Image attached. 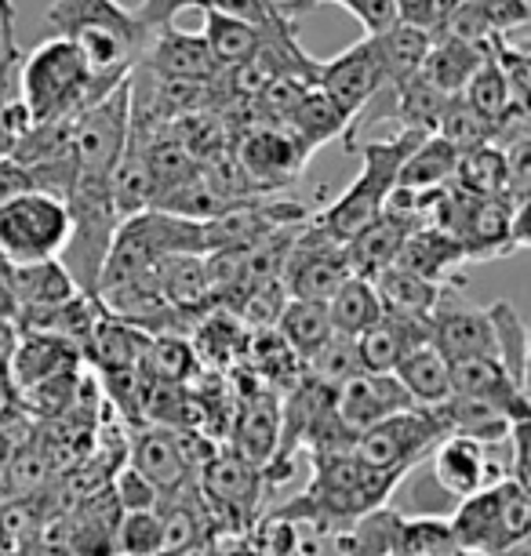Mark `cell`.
Masks as SVG:
<instances>
[{
  "mask_svg": "<svg viewBox=\"0 0 531 556\" xmlns=\"http://www.w3.org/2000/svg\"><path fill=\"white\" fill-rule=\"evenodd\" d=\"M48 37L73 40L88 59L91 73L106 84L128 80L139 66L153 29L117 0H55L45 15Z\"/></svg>",
  "mask_w": 531,
  "mask_h": 556,
  "instance_id": "obj_1",
  "label": "cell"
},
{
  "mask_svg": "<svg viewBox=\"0 0 531 556\" xmlns=\"http://www.w3.org/2000/svg\"><path fill=\"white\" fill-rule=\"evenodd\" d=\"M397 480L404 477L364 466L357 455H314L309 488L277 513L288 520L314 523L320 531L342 534L357 520L368 517V513L387 506Z\"/></svg>",
  "mask_w": 531,
  "mask_h": 556,
  "instance_id": "obj_2",
  "label": "cell"
},
{
  "mask_svg": "<svg viewBox=\"0 0 531 556\" xmlns=\"http://www.w3.org/2000/svg\"><path fill=\"white\" fill-rule=\"evenodd\" d=\"M113 88L117 84H106L91 73L88 59L73 40L48 37L18 62L15 99L26 106L34 124H51L73 121L91 102L106 99Z\"/></svg>",
  "mask_w": 531,
  "mask_h": 556,
  "instance_id": "obj_3",
  "label": "cell"
},
{
  "mask_svg": "<svg viewBox=\"0 0 531 556\" xmlns=\"http://www.w3.org/2000/svg\"><path fill=\"white\" fill-rule=\"evenodd\" d=\"M426 139L422 131H408L401 128V135L393 139H371L361 146V175L350 182V190L339 197L336 204L328 207L325 215L314 218V223L325 229L328 237H336L339 244H350L361 229H368L375 218L390 207V197L397 193V175L401 164L415 146Z\"/></svg>",
  "mask_w": 531,
  "mask_h": 556,
  "instance_id": "obj_4",
  "label": "cell"
},
{
  "mask_svg": "<svg viewBox=\"0 0 531 556\" xmlns=\"http://www.w3.org/2000/svg\"><path fill=\"white\" fill-rule=\"evenodd\" d=\"M531 528V495L514 477H503L498 484L477 491L459 502V513L452 520V542L477 553L498 556L509 545L524 542Z\"/></svg>",
  "mask_w": 531,
  "mask_h": 556,
  "instance_id": "obj_5",
  "label": "cell"
},
{
  "mask_svg": "<svg viewBox=\"0 0 531 556\" xmlns=\"http://www.w3.org/2000/svg\"><path fill=\"white\" fill-rule=\"evenodd\" d=\"M266 473L252 462H244L237 451L212 455L197 469V498L215 520V528L233 534L252 531V523L263 517Z\"/></svg>",
  "mask_w": 531,
  "mask_h": 556,
  "instance_id": "obj_6",
  "label": "cell"
},
{
  "mask_svg": "<svg viewBox=\"0 0 531 556\" xmlns=\"http://www.w3.org/2000/svg\"><path fill=\"white\" fill-rule=\"evenodd\" d=\"M69 240V207L66 201L40 190L15 197L0 207V258L8 266L23 262L59 258Z\"/></svg>",
  "mask_w": 531,
  "mask_h": 556,
  "instance_id": "obj_7",
  "label": "cell"
},
{
  "mask_svg": "<svg viewBox=\"0 0 531 556\" xmlns=\"http://www.w3.org/2000/svg\"><path fill=\"white\" fill-rule=\"evenodd\" d=\"M441 437V422L426 407H408V412H397L357 433L350 455H357L364 466L382 469V473L408 477V469L422 455H430Z\"/></svg>",
  "mask_w": 531,
  "mask_h": 556,
  "instance_id": "obj_8",
  "label": "cell"
},
{
  "mask_svg": "<svg viewBox=\"0 0 531 556\" xmlns=\"http://www.w3.org/2000/svg\"><path fill=\"white\" fill-rule=\"evenodd\" d=\"M346 277H353L346 244L328 237L317 223L299 226V233L291 240V251L285 258V269H280V288H285V295L328 302Z\"/></svg>",
  "mask_w": 531,
  "mask_h": 556,
  "instance_id": "obj_9",
  "label": "cell"
},
{
  "mask_svg": "<svg viewBox=\"0 0 531 556\" xmlns=\"http://www.w3.org/2000/svg\"><path fill=\"white\" fill-rule=\"evenodd\" d=\"M495 444H481V440H470V437H441L433 447V480L444 495L452 498H470L477 491L498 484L503 477H509V466L514 462L503 458L498 462L492 455Z\"/></svg>",
  "mask_w": 531,
  "mask_h": 556,
  "instance_id": "obj_10",
  "label": "cell"
},
{
  "mask_svg": "<svg viewBox=\"0 0 531 556\" xmlns=\"http://www.w3.org/2000/svg\"><path fill=\"white\" fill-rule=\"evenodd\" d=\"M233 161L241 167L248 186H258V190H280V186H291L302 175L309 153L285 124H269V128L248 131L244 139L237 142Z\"/></svg>",
  "mask_w": 531,
  "mask_h": 556,
  "instance_id": "obj_11",
  "label": "cell"
},
{
  "mask_svg": "<svg viewBox=\"0 0 531 556\" xmlns=\"http://www.w3.org/2000/svg\"><path fill=\"white\" fill-rule=\"evenodd\" d=\"M128 455H131L128 466L139 477L150 480V488L157 491L161 502L182 495L193 477V455H190V447H186V437H179L168 426L135 429Z\"/></svg>",
  "mask_w": 531,
  "mask_h": 556,
  "instance_id": "obj_12",
  "label": "cell"
},
{
  "mask_svg": "<svg viewBox=\"0 0 531 556\" xmlns=\"http://www.w3.org/2000/svg\"><path fill=\"white\" fill-rule=\"evenodd\" d=\"M317 88L328 91V96L350 113L353 131H357V121H361L364 106H371V102L379 99V91H387V77H382V66H379V55H375L371 37L346 48L336 59L320 62Z\"/></svg>",
  "mask_w": 531,
  "mask_h": 556,
  "instance_id": "obj_13",
  "label": "cell"
},
{
  "mask_svg": "<svg viewBox=\"0 0 531 556\" xmlns=\"http://www.w3.org/2000/svg\"><path fill=\"white\" fill-rule=\"evenodd\" d=\"M426 342H430L447 364L477 361V356L498 361L492 313L477 309V306H455L447 295L441 299V306L430 313V320H426Z\"/></svg>",
  "mask_w": 531,
  "mask_h": 556,
  "instance_id": "obj_14",
  "label": "cell"
},
{
  "mask_svg": "<svg viewBox=\"0 0 531 556\" xmlns=\"http://www.w3.org/2000/svg\"><path fill=\"white\" fill-rule=\"evenodd\" d=\"M139 66L146 73H153L157 80H193V84H215L218 73H223L215 66L204 37L182 34V29H175V23L153 29Z\"/></svg>",
  "mask_w": 531,
  "mask_h": 556,
  "instance_id": "obj_15",
  "label": "cell"
},
{
  "mask_svg": "<svg viewBox=\"0 0 531 556\" xmlns=\"http://www.w3.org/2000/svg\"><path fill=\"white\" fill-rule=\"evenodd\" d=\"M408 407H415L412 396L401 390L393 375L357 371L336 390V418L350 433H364L368 426L397 412H408Z\"/></svg>",
  "mask_w": 531,
  "mask_h": 556,
  "instance_id": "obj_16",
  "label": "cell"
},
{
  "mask_svg": "<svg viewBox=\"0 0 531 556\" xmlns=\"http://www.w3.org/2000/svg\"><path fill=\"white\" fill-rule=\"evenodd\" d=\"M452 393L473 396V401L492 404L495 412H503L509 422H528V390L509 379V371L492 356H477V361L452 364Z\"/></svg>",
  "mask_w": 531,
  "mask_h": 556,
  "instance_id": "obj_17",
  "label": "cell"
},
{
  "mask_svg": "<svg viewBox=\"0 0 531 556\" xmlns=\"http://www.w3.org/2000/svg\"><path fill=\"white\" fill-rule=\"evenodd\" d=\"M233 451L244 462H252L263 473H269L280 451V401L277 393L258 390L244 396L241 412L233 422Z\"/></svg>",
  "mask_w": 531,
  "mask_h": 556,
  "instance_id": "obj_18",
  "label": "cell"
},
{
  "mask_svg": "<svg viewBox=\"0 0 531 556\" xmlns=\"http://www.w3.org/2000/svg\"><path fill=\"white\" fill-rule=\"evenodd\" d=\"M357 342V361L361 371L375 375H393V367L401 364V356H408L415 345L426 342V320L404 317V313H382L379 324H371Z\"/></svg>",
  "mask_w": 531,
  "mask_h": 556,
  "instance_id": "obj_19",
  "label": "cell"
},
{
  "mask_svg": "<svg viewBox=\"0 0 531 556\" xmlns=\"http://www.w3.org/2000/svg\"><path fill=\"white\" fill-rule=\"evenodd\" d=\"M146 342H150V331L102 309V317L96 320V328H91L85 342V364L96 367V375L135 371L146 353Z\"/></svg>",
  "mask_w": 531,
  "mask_h": 556,
  "instance_id": "obj_20",
  "label": "cell"
},
{
  "mask_svg": "<svg viewBox=\"0 0 531 556\" xmlns=\"http://www.w3.org/2000/svg\"><path fill=\"white\" fill-rule=\"evenodd\" d=\"M69 367H85L80 345H73L69 339H62V334L23 331L12 364H8V375H12L15 390H26V386L51 379V375H59V371H69Z\"/></svg>",
  "mask_w": 531,
  "mask_h": 556,
  "instance_id": "obj_21",
  "label": "cell"
},
{
  "mask_svg": "<svg viewBox=\"0 0 531 556\" xmlns=\"http://www.w3.org/2000/svg\"><path fill=\"white\" fill-rule=\"evenodd\" d=\"M463 258H498V255H514V204L506 197H484L473 201L470 218H466L463 233H459Z\"/></svg>",
  "mask_w": 531,
  "mask_h": 556,
  "instance_id": "obj_22",
  "label": "cell"
},
{
  "mask_svg": "<svg viewBox=\"0 0 531 556\" xmlns=\"http://www.w3.org/2000/svg\"><path fill=\"white\" fill-rule=\"evenodd\" d=\"M463 262L466 258H463L459 240L441 233V229L430 223L415 226L397 255V266L412 269L415 277L430 280V285H441V288H447V280H455V273H459Z\"/></svg>",
  "mask_w": 531,
  "mask_h": 556,
  "instance_id": "obj_23",
  "label": "cell"
},
{
  "mask_svg": "<svg viewBox=\"0 0 531 556\" xmlns=\"http://www.w3.org/2000/svg\"><path fill=\"white\" fill-rule=\"evenodd\" d=\"M285 128L306 146V153H314L317 146L339 139V135H353V117L328 96V91H320L314 84V88L302 91L299 102L291 106Z\"/></svg>",
  "mask_w": 531,
  "mask_h": 556,
  "instance_id": "obj_24",
  "label": "cell"
},
{
  "mask_svg": "<svg viewBox=\"0 0 531 556\" xmlns=\"http://www.w3.org/2000/svg\"><path fill=\"white\" fill-rule=\"evenodd\" d=\"M8 285H12V295L18 302V309H48V306H62L77 295V285L66 273L59 258H45V262H23V266H8Z\"/></svg>",
  "mask_w": 531,
  "mask_h": 556,
  "instance_id": "obj_25",
  "label": "cell"
},
{
  "mask_svg": "<svg viewBox=\"0 0 531 556\" xmlns=\"http://www.w3.org/2000/svg\"><path fill=\"white\" fill-rule=\"evenodd\" d=\"M437 422H441L444 437H470V440H481V444H503V440L509 437V429H514V422L495 412L492 404L484 401H473V396H459L452 393L447 401L426 407Z\"/></svg>",
  "mask_w": 531,
  "mask_h": 556,
  "instance_id": "obj_26",
  "label": "cell"
},
{
  "mask_svg": "<svg viewBox=\"0 0 531 556\" xmlns=\"http://www.w3.org/2000/svg\"><path fill=\"white\" fill-rule=\"evenodd\" d=\"M371 45H375V55H379L382 77H387V91L393 96V91L404 88L412 77H419L422 62L433 48V34L397 23V26H390L387 34L371 37Z\"/></svg>",
  "mask_w": 531,
  "mask_h": 556,
  "instance_id": "obj_27",
  "label": "cell"
},
{
  "mask_svg": "<svg viewBox=\"0 0 531 556\" xmlns=\"http://www.w3.org/2000/svg\"><path fill=\"white\" fill-rule=\"evenodd\" d=\"M492 55V51L477 48V45H466V40H455V37H433V48L426 55L419 77L437 88L441 96H463V88L470 84V77L481 70V62Z\"/></svg>",
  "mask_w": 531,
  "mask_h": 556,
  "instance_id": "obj_28",
  "label": "cell"
},
{
  "mask_svg": "<svg viewBox=\"0 0 531 556\" xmlns=\"http://www.w3.org/2000/svg\"><path fill=\"white\" fill-rule=\"evenodd\" d=\"M157 277V291L164 299V306L179 309V313H201L212 302V280H207L204 255H172L153 266Z\"/></svg>",
  "mask_w": 531,
  "mask_h": 556,
  "instance_id": "obj_29",
  "label": "cell"
},
{
  "mask_svg": "<svg viewBox=\"0 0 531 556\" xmlns=\"http://www.w3.org/2000/svg\"><path fill=\"white\" fill-rule=\"evenodd\" d=\"M393 379L401 382V390L412 396L415 407H433L452 396V364L430 342L415 345L408 356H401V364L393 367Z\"/></svg>",
  "mask_w": 531,
  "mask_h": 556,
  "instance_id": "obj_30",
  "label": "cell"
},
{
  "mask_svg": "<svg viewBox=\"0 0 531 556\" xmlns=\"http://www.w3.org/2000/svg\"><path fill=\"white\" fill-rule=\"evenodd\" d=\"M371 285L379 291L382 309L404 313V317H415V320H430V313L441 306V299L447 295V288L415 277L412 269L397 266V262L382 269L379 277H371Z\"/></svg>",
  "mask_w": 531,
  "mask_h": 556,
  "instance_id": "obj_31",
  "label": "cell"
},
{
  "mask_svg": "<svg viewBox=\"0 0 531 556\" xmlns=\"http://www.w3.org/2000/svg\"><path fill=\"white\" fill-rule=\"evenodd\" d=\"M201 12H204L201 37H204L207 51H212L218 70H223V73L237 70V66H244V62H252L258 55V48H263V40H266L263 29L241 23V18H230V15L215 12V8H207V4L201 8Z\"/></svg>",
  "mask_w": 531,
  "mask_h": 556,
  "instance_id": "obj_32",
  "label": "cell"
},
{
  "mask_svg": "<svg viewBox=\"0 0 531 556\" xmlns=\"http://www.w3.org/2000/svg\"><path fill=\"white\" fill-rule=\"evenodd\" d=\"M325 306H328L331 331L342 334V339H361V334L368 331L371 324H379V317L387 313L382 309L379 291L364 277H346Z\"/></svg>",
  "mask_w": 531,
  "mask_h": 556,
  "instance_id": "obj_33",
  "label": "cell"
},
{
  "mask_svg": "<svg viewBox=\"0 0 531 556\" xmlns=\"http://www.w3.org/2000/svg\"><path fill=\"white\" fill-rule=\"evenodd\" d=\"M277 334H280V342L295 353V361H309L336 331H331L325 302L288 299L285 309L277 313Z\"/></svg>",
  "mask_w": 531,
  "mask_h": 556,
  "instance_id": "obj_34",
  "label": "cell"
},
{
  "mask_svg": "<svg viewBox=\"0 0 531 556\" xmlns=\"http://www.w3.org/2000/svg\"><path fill=\"white\" fill-rule=\"evenodd\" d=\"M455 164H459V153H455L444 139H437V135H426V139L404 156L401 175H397V190L415 193V197L441 190V186L452 182Z\"/></svg>",
  "mask_w": 531,
  "mask_h": 556,
  "instance_id": "obj_35",
  "label": "cell"
},
{
  "mask_svg": "<svg viewBox=\"0 0 531 556\" xmlns=\"http://www.w3.org/2000/svg\"><path fill=\"white\" fill-rule=\"evenodd\" d=\"M85 367H69V371H59L51 379H40L26 390H18V404L26 407L37 422H59L77 412L80 390H85Z\"/></svg>",
  "mask_w": 531,
  "mask_h": 556,
  "instance_id": "obj_36",
  "label": "cell"
},
{
  "mask_svg": "<svg viewBox=\"0 0 531 556\" xmlns=\"http://www.w3.org/2000/svg\"><path fill=\"white\" fill-rule=\"evenodd\" d=\"M55 477V462H51L48 447L40 444V433L26 440L23 447L12 451L8 469L0 473V502H26L37 498V491Z\"/></svg>",
  "mask_w": 531,
  "mask_h": 556,
  "instance_id": "obj_37",
  "label": "cell"
},
{
  "mask_svg": "<svg viewBox=\"0 0 531 556\" xmlns=\"http://www.w3.org/2000/svg\"><path fill=\"white\" fill-rule=\"evenodd\" d=\"M139 375L157 386H186L197 375V353L182 334H150Z\"/></svg>",
  "mask_w": 531,
  "mask_h": 556,
  "instance_id": "obj_38",
  "label": "cell"
},
{
  "mask_svg": "<svg viewBox=\"0 0 531 556\" xmlns=\"http://www.w3.org/2000/svg\"><path fill=\"white\" fill-rule=\"evenodd\" d=\"M452 186H459L463 193L477 197V201H484V197H503V186H506L503 146L484 142V146H477V150L459 153V164H455Z\"/></svg>",
  "mask_w": 531,
  "mask_h": 556,
  "instance_id": "obj_39",
  "label": "cell"
},
{
  "mask_svg": "<svg viewBox=\"0 0 531 556\" xmlns=\"http://www.w3.org/2000/svg\"><path fill=\"white\" fill-rule=\"evenodd\" d=\"M320 4H342L350 15H357V23L364 26L368 37H379L390 26H397V4L393 0H277V12L288 23H299L302 15H309Z\"/></svg>",
  "mask_w": 531,
  "mask_h": 556,
  "instance_id": "obj_40",
  "label": "cell"
},
{
  "mask_svg": "<svg viewBox=\"0 0 531 556\" xmlns=\"http://www.w3.org/2000/svg\"><path fill=\"white\" fill-rule=\"evenodd\" d=\"M447 96H441L437 88H430L422 77H412L404 88L393 91V102H390V117H397L408 131H422V135H433L437 121H441V110H444Z\"/></svg>",
  "mask_w": 531,
  "mask_h": 556,
  "instance_id": "obj_41",
  "label": "cell"
},
{
  "mask_svg": "<svg viewBox=\"0 0 531 556\" xmlns=\"http://www.w3.org/2000/svg\"><path fill=\"white\" fill-rule=\"evenodd\" d=\"M433 135L437 139H444L455 153H466V150H477V146H484V142H495V128L481 117V113H473L470 106H466L463 96H452L444 102L441 121H437Z\"/></svg>",
  "mask_w": 531,
  "mask_h": 556,
  "instance_id": "obj_42",
  "label": "cell"
},
{
  "mask_svg": "<svg viewBox=\"0 0 531 556\" xmlns=\"http://www.w3.org/2000/svg\"><path fill=\"white\" fill-rule=\"evenodd\" d=\"M495 324V345H498V364L509 371V379L528 390V328L517 317L509 302H495L488 306Z\"/></svg>",
  "mask_w": 531,
  "mask_h": 556,
  "instance_id": "obj_43",
  "label": "cell"
},
{
  "mask_svg": "<svg viewBox=\"0 0 531 556\" xmlns=\"http://www.w3.org/2000/svg\"><path fill=\"white\" fill-rule=\"evenodd\" d=\"M306 364V379L325 386V390H339L342 382L353 379L361 371V361H357V342L353 339H342V334H331V339L320 345V350L309 356Z\"/></svg>",
  "mask_w": 531,
  "mask_h": 556,
  "instance_id": "obj_44",
  "label": "cell"
},
{
  "mask_svg": "<svg viewBox=\"0 0 531 556\" xmlns=\"http://www.w3.org/2000/svg\"><path fill=\"white\" fill-rule=\"evenodd\" d=\"M161 545V506L121 513L113 531V556H153Z\"/></svg>",
  "mask_w": 531,
  "mask_h": 556,
  "instance_id": "obj_45",
  "label": "cell"
},
{
  "mask_svg": "<svg viewBox=\"0 0 531 556\" xmlns=\"http://www.w3.org/2000/svg\"><path fill=\"white\" fill-rule=\"evenodd\" d=\"M503 156H506L503 197L514 207L531 204V135H528V128L509 135V142L503 146Z\"/></svg>",
  "mask_w": 531,
  "mask_h": 556,
  "instance_id": "obj_46",
  "label": "cell"
},
{
  "mask_svg": "<svg viewBox=\"0 0 531 556\" xmlns=\"http://www.w3.org/2000/svg\"><path fill=\"white\" fill-rule=\"evenodd\" d=\"M204 4L230 18H241V23L263 29V34H295V23H288L277 12V0H204Z\"/></svg>",
  "mask_w": 531,
  "mask_h": 556,
  "instance_id": "obj_47",
  "label": "cell"
},
{
  "mask_svg": "<svg viewBox=\"0 0 531 556\" xmlns=\"http://www.w3.org/2000/svg\"><path fill=\"white\" fill-rule=\"evenodd\" d=\"M393 4H397V23L426 29V34L437 37L444 18L452 15V8L459 4V0H393Z\"/></svg>",
  "mask_w": 531,
  "mask_h": 556,
  "instance_id": "obj_48",
  "label": "cell"
},
{
  "mask_svg": "<svg viewBox=\"0 0 531 556\" xmlns=\"http://www.w3.org/2000/svg\"><path fill=\"white\" fill-rule=\"evenodd\" d=\"M113 502L121 506V513L161 506V498H157V491L150 488V480L135 473L131 466H128V469H121V473H117V484H113Z\"/></svg>",
  "mask_w": 531,
  "mask_h": 556,
  "instance_id": "obj_49",
  "label": "cell"
},
{
  "mask_svg": "<svg viewBox=\"0 0 531 556\" xmlns=\"http://www.w3.org/2000/svg\"><path fill=\"white\" fill-rule=\"evenodd\" d=\"M29 128H34V121H29L23 102L18 99L4 102V106H0V156H12Z\"/></svg>",
  "mask_w": 531,
  "mask_h": 556,
  "instance_id": "obj_50",
  "label": "cell"
},
{
  "mask_svg": "<svg viewBox=\"0 0 531 556\" xmlns=\"http://www.w3.org/2000/svg\"><path fill=\"white\" fill-rule=\"evenodd\" d=\"M186 8H204V0H142V4L135 8V15L150 29H161V26H172L175 15L186 12Z\"/></svg>",
  "mask_w": 531,
  "mask_h": 556,
  "instance_id": "obj_51",
  "label": "cell"
},
{
  "mask_svg": "<svg viewBox=\"0 0 531 556\" xmlns=\"http://www.w3.org/2000/svg\"><path fill=\"white\" fill-rule=\"evenodd\" d=\"M34 190V178H29V172L18 161H12V156H0V207L12 204L15 197H23Z\"/></svg>",
  "mask_w": 531,
  "mask_h": 556,
  "instance_id": "obj_52",
  "label": "cell"
},
{
  "mask_svg": "<svg viewBox=\"0 0 531 556\" xmlns=\"http://www.w3.org/2000/svg\"><path fill=\"white\" fill-rule=\"evenodd\" d=\"M18 339H23V328L15 320H0V367L12 364V356L18 350Z\"/></svg>",
  "mask_w": 531,
  "mask_h": 556,
  "instance_id": "obj_53",
  "label": "cell"
},
{
  "mask_svg": "<svg viewBox=\"0 0 531 556\" xmlns=\"http://www.w3.org/2000/svg\"><path fill=\"white\" fill-rule=\"evenodd\" d=\"M18 302L12 295V285H8V262L0 258V320H15Z\"/></svg>",
  "mask_w": 531,
  "mask_h": 556,
  "instance_id": "obj_54",
  "label": "cell"
},
{
  "mask_svg": "<svg viewBox=\"0 0 531 556\" xmlns=\"http://www.w3.org/2000/svg\"><path fill=\"white\" fill-rule=\"evenodd\" d=\"M18 407V390L8 375V367H0V418H8Z\"/></svg>",
  "mask_w": 531,
  "mask_h": 556,
  "instance_id": "obj_55",
  "label": "cell"
},
{
  "mask_svg": "<svg viewBox=\"0 0 531 556\" xmlns=\"http://www.w3.org/2000/svg\"><path fill=\"white\" fill-rule=\"evenodd\" d=\"M12 440H8L4 433H0V473H4V469H8V458H12Z\"/></svg>",
  "mask_w": 531,
  "mask_h": 556,
  "instance_id": "obj_56",
  "label": "cell"
},
{
  "mask_svg": "<svg viewBox=\"0 0 531 556\" xmlns=\"http://www.w3.org/2000/svg\"><path fill=\"white\" fill-rule=\"evenodd\" d=\"M223 556H252V553H248V549H244V553H223Z\"/></svg>",
  "mask_w": 531,
  "mask_h": 556,
  "instance_id": "obj_57",
  "label": "cell"
}]
</instances>
